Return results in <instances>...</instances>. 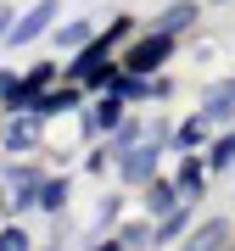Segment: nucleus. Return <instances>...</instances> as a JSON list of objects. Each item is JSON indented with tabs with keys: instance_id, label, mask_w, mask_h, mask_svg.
Wrapping results in <instances>:
<instances>
[{
	"instance_id": "1",
	"label": "nucleus",
	"mask_w": 235,
	"mask_h": 251,
	"mask_svg": "<svg viewBox=\"0 0 235 251\" xmlns=\"http://www.w3.org/2000/svg\"><path fill=\"white\" fill-rule=\"evenodd\" d=\"M129 34V17H118V23H107V34H95L90 39V45H79V50H73V78H79V84H112V45H118V39H123Z\"/></svg>"
},
{
	"instance_id": "2",
	"label": "nucleus",
	"mask_w": 235,
	"mask_h": 251,
	"mask_svg": "<svg viewBox=\"0 0 235 251\" xmlns=\"http://www.w3.org/2000/svg\"><path fill=\"white\" fill-rule=\"evenodd\" d=\"M56 11H62L56 0H34V6H28L23 17L11 23V34H6V39H11V45H34V39H39V34H45V28L56 23Z\"/></svg>"
},
{
	"instance_id": "3",
	"label": "nucleus",
	"mask_w": 235,
	"mask_h": 251,
	"mask_svg": "<svg viewBox=\"0 0 235 251\" xmlns=\"http://www.w3.org/2000/svg\"><path fill=\"white\" fill-rule=\"evenodd\" d=\"M168 50H174V34L151 28V39H140V45L123 56V67H129V73H146V78H151V67H163V62H168Z\"/></svg>"
},
{
	"instance_id": "4",
	"label": "nucleus",
	"mask_w": 235,
	"mask_h": 251,
	"mask_svg": "<svg viewBox=\"0 0 235 251\" xmlns=\"http://www.w3.org/2000/svg\"><path fill=\"white\" fill-rule=\"evenodd\" d=\"M118 168H123L129 184H151V179H157V140H151V145L140 140L135 151H123V156H118Z\"/></svg>"
},
{
	"instance_id": "5",
	"label": "nucleus",
	"mask_w": 235,
	"mask_h": 251,
	"mask_svg": "<svg viewBox=\"0 0 235 251\" xmlns=\"http://www.w3.org/2000/svg\"><path fill=\"white\" fill-rule=\"evenodd\" d=\"M202 117H207V123H235V78L207 84V95H202Z\"/></svg>"
},
{
	"instance_id": "6",
	"label": "nucleus",
	"mask_w": 235,
	"mask_h": 251,
	"mask_svg": "<svg viewBox=\"0 0 235 251\" xmlns=\"http://www.w3.org/2000/svg\"><path fill=\"white\" fill-rule=\"evenodd\" d=\"M39 123H45V117H39L34 106H28V112H17V106H11V123H6V145H11V151H28V145L39 140Z\"/></svg>"
},
{
	"instance_id": "7",
	"label": "nucleus",
	"mask_w": 235,
	"mask_h": 251,
	"mask_svg": "<svg viewBox=\"0 0 235 251\" xmlns=\"http://www.w3.org/2000/svg\"><path fill=\"white\" fill-rule=\"evenodd\" d=\"M179 196H185V190L168 184V179H151V184H146V206H151V218H168L174 206H179Z\"/></svg>"
},
{
	"instance_id": "8",
	"label": "nucleus",
	"mask_w": 235,
	"mask_h": 251,
	"mask_svg": "<svg viewBox=\"0 0 235 251\" xmlns=\"http://www.w3.org/2000/svg\"><path fill=\"white\" fill-rule=\"evenodd\" d=\"M118 123H123V95H118V90H107V95H101V106H95V117H90V128L112 134Z\"/></svg>"
},
{
	"instance_id": "9",
	"label": "nucleus",
	"mask_w": 235,
	"mask_h": 251,
	"mask_svg": "<svg viewBox=\"0 0 235 251\" xmlns=\"http://www.w3.org/2000/svg\"><path fill=\"white\" fill-rule=\"evenodd\" d=\"M28 106H34L39 117H62V112H73V106H79V90H45L39 100H28Z\"/></svg>"
},
{
	"instance_id": "10",
	"label": "nucleus",
	"mask_w": 235,
	"mask_h": 251,
	"mask_svg": "<svg viewBox=\"0 0 235 251\" xmlns=\"http://www.w3.org/2000/svg\"><path fill=\"white\" fill-rule=\"evenodd\" d=\"M190 23H196V6H190V0H174V6L163 11V17H157V28H163V34H174V39H179Z\"/></svg>"
},
{
	"instance_id": "11",
	"label": "nucleus",
	"mask_w": 235,
	"mask_h": 251,
	"mask_svg": "<svg viewBox=\"0 0 235 251\" xmlns=\"http://www.w3.org/2000/svg\"><path fill=\"white\" fill-rule=\"evenodd\" d=\"M34 201H39V179H34L28 168L11 173V201H6V206H34Z\"/></svg>"
},
{
	"instance_id": "12",
	"label": "nucleus",
	"mask_w": 235,
	"mask_h": 251,
	"mask_svg": "<svg viewBox=\"0 0 235 251\" xmlns=\"http://www.w3.org/2000/svg\"><path fill=\"white\" fill-rule=\"evenodd\" d=\"M34 206H39V212H62V206H67V179H45Z\"/></svg>"
},
{
	"instance_id": "13",
	"label": "nucleus",
	"mask_w": 235,
	"mask_h": 251,
	"mask_svg": "<svg viewBox=\"0 0 235 251\" xmlns=\"http://www.w3.org/2000/svg\"><path fill=\"white\" fill-rule=\"evenodd\" d=\"M202 184H207V168H202L196 156H185L179 162V190H185V196H202Z\"/></svg>"
},
{
	"instance_id": "14",
	"label": "nucleus",
	"mask_w": 235,
	"mask_h": 251,
	"mask_svg": "<svg viewBox=\"0 0 235 251\" xmlns=\"http://www.w3.org/2000/svg\"><path fill=\"white\" fill-rule=\"evenodd\" d=\"M56 39H62V50H79V45H90V39H95V28H90V23H62V28H56Z\"/></svg>"
},
{
	"instance_id": "15",
	"label": "nucleus",
	"mask_w": 235,
	"mask_h": 251,
	"mask_svg": "<svg viewBox=\"0 0 235 251\" xmlns=\"http://www.w3.org/2000/svg\"><path fill=\"white\" fill-rule=\"evenodd\" d=\"M146 134H140V123H118L112 128V156H123V151H135Z\"/></svg>"
},
{
	"instance_id": "16",
	"label": "nucleus",
	"mask_w": 235,
	"mask_h": 251,
	"mask_svg": "<svg viewBox=\"0 0 235 251\" xmlns=\"http://www.w3.org/2000/svg\"><path fill=\"white\" fill-rule=\"evenodd\" d=\"M185 224H190V206H174V212L163 218V224H157V240H174V234H179Z\"/></svg>"
},
{
	"instance_id": "17",
	"label": "nucleus",
	"mask_w": 235,
	"mask_h": 251,
	"mask_svg": "<svg viewBox=\"0 0 235 251\" xmlns=\"http://www.w3.org/2000/svg\"><path fill=\"white\" fill-rule=\"evenodd\" d=\"M224 234H230V224H224V218H213V224H202L196 234H190V246H218Z\"/></svg>"
},
{
	"instance_id": "18",
	"label": "nucleus",
	"mask_w": 235,
	"mask_h": 251,
	"mask_svg": "<svg viewBox=\"0 0 235 251\" xmlns=\"http://www.w3.org/2000/svg\"><path fill=\"white\" fill-rule=\"evenodd\" d=\"M202 140H207V117H190V123L179 128V145H190V151H196Z\"/></svg>"
},
{
	"instance_id": "19",
	"label": "nucleus",
	"mask_w": 235,
	"mask_h": 251,
	"mask_svg": "<svg viewBox=\"0 0 235 251\" xmlns=\"http://www.w3.org/2000/svg\"><path fill=\"white\" fill-rule=\"evenodd\" d=\"M146 234H151L146 224H129V229H118V240H107V246H112V251H123V246H140Z\"/></svg>"
},
{
	"instance_id": "20",
	"label": "nucleus",
	"mask_w": 235,
	"mask_h": 251,
	"mask_svg": "<svg viewBox=\"0 0 235 251\" xmlns=\"http://www.w3.org/2000/svg\"><path fill=\"white\" fill-rule=\"evenodd\" d=\"M213 168H235V128L213 145Z\"/></svg>"
},
{
	"instance_id": "21",
	"label": "nucleus",
	"mask_w": 235,
	"mask_h": 251,
	"mask_svg": "<svg viewBox=\"0 0 235 251\" xmlns=\"http://www.w3.org/2000/svg\"><path fill=\"white\" fill-rule=\"evenodd\" d=\"M51 78H56V67H34V73H28V78H23V84H28V100H34L39 90H45Z\"/></svg>"
},
{
	"instance_id": "22",
	"label": "nucleus",
	"mask_w": 235,
	"mask_h": 251,
	"mask_svg": "<svg viewBox=\"0 0 235 251\" xmlns=\"http://www.w3.org/2000/svg\"><path fill=\"white\" fill-rule=\"evenodd\" d=\"M28 246V234L17 229V224H11V229H0V251H23Z\"/></svg>"
},
{
	"instance_id": "23",
	"label": "nucleus",
	"mask_w": 235,
	"mask_h": 251,
	"mask_svg": "<svg viewBox=\"0 0 235 251\" xmlns=\"http://www.w3.org/2000/svg\"><path fill=\"white\" fill-rule=\"evenodd\" d=\"M11 23H17V17H11V6H0V39L11 34Z\"/></svg>"
}]
</instances>
